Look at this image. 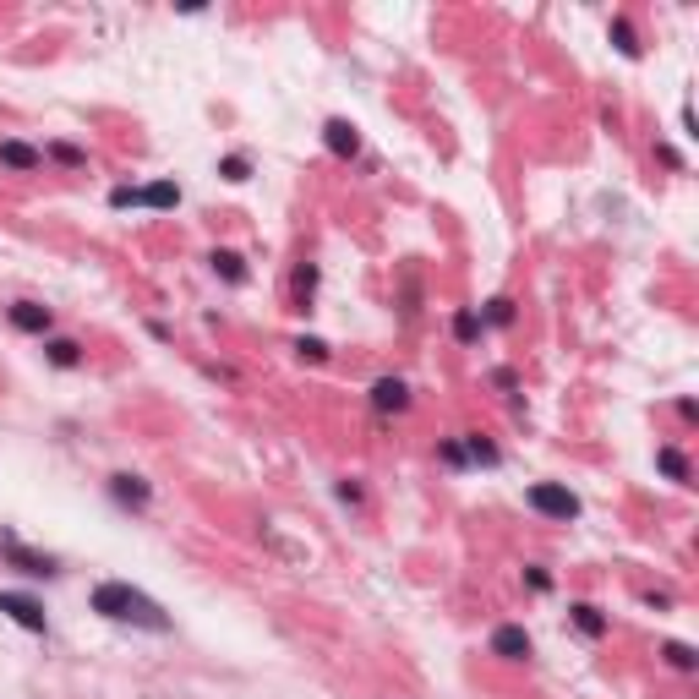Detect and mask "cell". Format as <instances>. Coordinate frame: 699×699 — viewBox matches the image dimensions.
Here are the masks:
<instances>
[{"instance_id": "6da1fadb", "label": "cell", "mask_w": 699, "mask_h": 699, "mask_svg": "<svg viewBox=\"0 0 699 699\" xmlns=\"http://www.w3.org/2000/svg\"><path fill=\"white\" fill-rule=\"evenodd\" d=\"M87 601H93V612L109 618V623H131V629H148V634H170V612H164L153 596H142L137 585H126V580L93 585Z\"/></svg>"}, {"instance_id": "7a4b0ae2", "label": "cell", "mask_w": 699, "mask_h": 699, "mask_svg": "<svg viewBox=\"0 0 699 699\" xmlns=\"http://www.w3.org/2000/svg\"><path fill=\"white\" fill-rule=\"evenodd\" d=\"M0 558H5L16 574H27V580H55V574H60L49 552H33V547H22L11 530H0Z\"/></svg>"}, {"instance_id": "3957f363", "label": "cell", "mask_w": 699, "mask_h": 699, "mask_svg": "<svg viewBox=\"0 0 699 699\" xmlns=\"http://www.w3.org/2000/svg\"><path fill=\"white\" fill-rule=\"evenodd\" d=\"M525 498H530V509H536V514H547V519H563V525H569V519H580V498H574L569 487H558V481H536Z\"/></svg>"}, {"instance_id": "277c9868", "label": "cell", "mask_w": 699, "mask_h": 699, "mask_svg": "<svg viewBox=\"0 0 699 699\" xmlns=\"http://www.w3.org/2000/svg\"><path fill=\"white\" fill-rule=\"evenodd\" d=\"M0 612L16 623V629H27V634H44V607L33 601V596H16V591H0Z\"/></svg>"}, {"instance_id": "5b68a950", "label": "cell", "mask_w": 699, "mask_h": 699, "mask_svg": "<svg viewBox=\"0 0 699 699\" xmlns=\"http://www.w3.org/2000/svg\"><path fill=\"white\" fill-rule=\"evenodd\" d=\"M323 142H328V153H334V159H355V153H361V131H355L350 120H339V115L323 126Z\"/></svg>"}, {"instance_id": "8992f818", "label": "cell", "mask_w": 699, "mask_h": 699, "mask_svg": "<svg viewBox=\"0 0 699 699\" xmlns=\"http://www.w3.org/2000/svg\"><path fill=\"white\" fill-rule=\"evenodd\" d=\"M11 328H22V334H49V306H38V301H11Z\"/></svg>"}, {"instance_id": "52a82bcc", "label": "cell", "mask_w": 699, "mask_h": 699, "mask_svg": "<svg viewBox=\"0 0 699 699\" xmlns=\"http://www.w3.org/2000/svg\"><path fill=\"white\" fill-rule=\"evenodd\" d=\"M492 656H503V662H525V656H530V634H525L519 623H503V629L492 634Z\"/></svg>"}, {"instance_id": "ba28073f", "label": "cell", "mask_w": 699, "mask_h": 699, "mask_svg": "<svg viewBox=\"0 0 699 699\" xmlns=\"http://www.w3.org/2000/svg\"><path fill=\"white\" fill-rule=\"evenodd\" d=\"M109 498L120 503V509H148V481L142 476H109Z\"/></svg>"}, {"instance_id": "9c48e42d", "label": "cell", "mask_w": 699, "mask_h": 699, "mask_svg": "<svg viewBox=\"0 0 699 699\" xmlns=\"http://www.w3.org/2000/svg\"><path fill=\"white\" fill-rule=\"evenodd\" d=\"M372 405L388 416V410H405L410 405V388L399 383V377H383V383H372Z\"/></svg>"}, {"instance_id": "30bf717a", "label": "cell", "mask_w": 699, "mask_h": 699, "mask_svg": "<svg viewBox=\"0 0 699 699\" xmlns=\"http://www.w3.org/2000/svg\"><path fill=\"white\" fill-rule=\"evenodd\" d=\"M0 164H5V170H38V164H44V153H38V148H27V142H0Z\"/></svg>"}, {"instance_id": "8fae6325", "label": "cell", "mask_w": 699, "mask_h": 699, "mask_svg": "<svg viewBox=\"0 0 699 699\" xmlns=\"http://www.w3.org/2000/svg\"><path fill=\"white\" fill-rule=\"evenodd\" d=\"M574 629H580V634H591V640H601V634H607V618H601L591 601H580V607H574Z\"/></svg>"}, {"instance_id": "7c38bea8", "label": "cell", "mask_w": 699, "mask_h": 699, "mask_svg": "<svg viewBox=\"0 0 699 699\" xmlns=\"http://www.w3.org/2000/svg\"><path fill=\"white\" fill-rule=\"evenodd\" d=\"M612 44H618L629 60L640 55V33H634V22H629V16H612Z\"/></svg>"}, {"instance_id": "4fadbf2b", "label": "cell", "mask_w": 699, "mask_h": 699, "mask_svg": "<svg viewBox=\"0 0 699 699\" xmlns=\"http://www.w3.org/2000/svg\"><path fill=\"white\" fill-rule=\"evenodd\" d=\"M142 202H148V208H175V202H180V186H175V180H153V186L142 191Z\"/></svg>"}, {"instance_id": "5bb4252c", "label": "cell", "mask_w": 699, "mask_h": 699, "mask_svg": "<svg viewBox=\"0 0 699 699\" xmlns=\"http://www.w3.org/2000/svg\"><path fill=\"white\" fill-rule=\"evenodd\" d=\"M44 159L66 164V170H82V164H87V153H82V148H71V142H49V148H44Z\"/></svg>"}, {"instance_id": "9a60e30c", "label": "cell", "mask_w": 699, "mask_h": 699, "mask_svg": "<svg viewBox=\"0 0 699 699\" xmlns=\"http://www.w3.org/2000/svg\"><path fill=\"white\" fill-rule=\"evenodd\" d=\"M44 350H49L55 366H77V361H82V344H77V339H49Z\"/></svg>"}, {"instance_id": "2e32d148", "label": "cell", "mask_w": 699, "mask_h": 699, "mask_svg": "<svg viewBox=\"0 0 699 699\" xmlns=\"http://www.w3.org/2000/svg\"><path fill=\"white\" fill-rule=\"evenodd\" d=\"M213 273H224L230 284H241V279H246V268H241V257H235V252H213Z\"/></svg>"}, {"instance_id": "e0dca14e", "label": "cell", "mask_w": 699, "mask_h": 699, "mask_svg": "<svg viewBox=\"0 0 699 699\" xmlns=\"http://www.w3.org/2000/svg\"><path fill=\"white\" fill-rule=\"evenodd\" d=\"M454 339H459V344H476V339H481V317H476V312H459V317H454Z\"/></svg>"}, {"instance_id": "ac0fdd59", "label": "cell", "mask_w": 699, "mask_h": 699, "mask_svg": "<svg viewBox=\"0 0 699 699\" xmlns=\"http://www.w3.org/2000/svg\"><path fill=\"white\" fill-rule=\"evenodd\" d=\"M459 448H465V459H476V465H498V448H492L487 437H465Z\"/></svg>"}, {"instance_id": "d6986e66", "label": "cell", "mask_w": 699, "mask_h": 699, "mask_svg": "<svg viewBox=\"0 0 699 699\" xmlns=\"http://www.w3.org/2000/svg\"><path fill=\"white\" fill-rule=\"evenodd\" d=\"M656 465H662L673 481H689V459H684L678 448H662V454H656Z\"/></svg>"}, {"instance_id": "ffe728a7", "label": "cell", "mask_w": 699, "mask_h": 699, "mask_svg": "<svg viewBox=\"0 0 699 699\" xmlns=\"http://www.w3.org/2000/svg\"><path fill=\"white\" fill-rule=\"evenodd\" d=\"M662 656H667L678 673H694V662H699L694 651H689V645H678V640H673V645H662Z\"/></svg>"}, {"instance_id": "44dd1931", "label": "cell", "mask_w": 699, "mask_h": 699, "mask_svg": "<svg viewBox=\"0 0 699 699\" xmlns=\"http://www.w3.org/2000/svg\"><path fill=\"white\" fill-rule=\"evenodd\" d=\"M219 175H224V180H246V175H252V159H246V153H230V159L219 164Z\"/></svg>"}, {"instance_id": "7402d4cb", "label": "cell", "mask_w": 699, "mask_h": 699, "mask_svg": "<svg viewBox=\"0 0 699 699\" xmlns=\"http://www.w3.org/2000/svg\"><path fill=\"white\" fill-rule=\"evenodd\" d=\"M487 323H492V328H509V323H514V301H503V295L487 301Z\"/></svg>"}, {"instance_id": "603a6c76", "label": "cell", "mask_w": 699, "mask_h": 699, "mask_svg": "<svg viewBox=\"0 0 699 699\" xmlns=\"http://www.w3.org/2000/svg\"><path fill=\"white\" fill-rule=\"evenodd\" d=\"M295 350H301V355H312V361H323V355H328V344H323V339H301Z\"/></svg>"}, {"instance_id": "cb8c5ba5", "label": "cell", "mask_w": 699, "mask_h": 699, "mask_svg": "<svg viewBox=\"0 0 699 699\" xmlns=\"http://www.w3.org/2000/svg\"><path fill=\"white\" fill-rule=\"evenodd\" d=\"M443 459H448V465H470V459H465V448H459V443H443Z\"/></svg>"}]
</instances>
